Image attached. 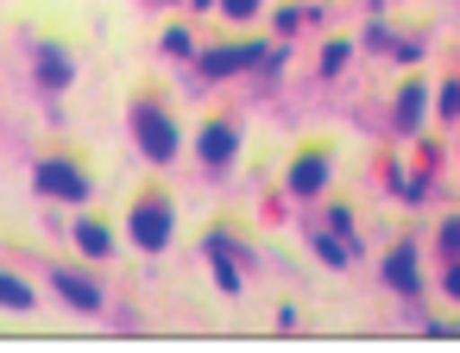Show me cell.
<instances>
[{
    "label": "cell",
    "mask_w": 460,
    "mask_h": 353,
    "mask_svg": "<svg viewBox=\"0 0 460 353\" xmlns=\"http://www.w3.org/2000/svg\"><path fill=\"white\" fill-rule=\"evenodd\" d=\"M133 139H139V152H146L152 164H171V158L183 152L177 120H171L164 108H152V101H133Z\"/></svg>",
    "instance_id": "obj_1"
},
{
    "label": "cell",
    "mask_w": 460,
    "mask_h": 353,
    "mask_svg": "<svg viewBox=\"0 0 460 353\" xmlns=\"http://www.w3.org/2000/svg\"><path fill=\"white\" fill-rule=\"evenodd\" d=\"M127 227H133V246H139V252H164L171 234H177V208H171L164 196H139Z\"/></svg>",
    "instance_id": "obj_2"
},
{
    "label": "cell",
    "mask_w": 460,
    "mask_h": 353,
    "mask_svg": "<svg viewBox=\"0 0 460 353\" xmlns=\"http://www.w3.org/2000/svg\"><path fill=\"white\" fill-rule=\"evenodd\" d=\"M32 183H39V196H51V202H89V177H83V164H70V158H39Z\"/></svg>",
    "instance_id": "obj_3"
},
{
    "label": "cell",
    "mask_w": 460,
    "mask_h": 353,
    "mask_svg": "<svg viewBox=\"0 0 460 353\" xmlns=\"http://www.w3.org/2000/svg\"><path fill=\"white\" fill-rule=\"evenodd\" d=\"M234 152H240V127H234V120H208V127L196 133V158H202V171H227Z\"/></svg>",
    "instance_id": "obj_4"
},
{
    "label": "cell",
    "mask_w": 460,
    "mask_h": 353,
    "mask_svg": "<svg viewBox=\"0 0 460 353\" xmlns=\"http://www.w3.org/2000/svg\"><path fill=\"white\" fill-rule=\"evenodd\" d=\"M51 290L70 303V309H83V315H95L102 309V290H95V278L89 271H70V265H51Z\"/></svg>",
    "instance_id": "obj_5"
},
{
    "label": "cell",
    "mask_w": 460,
    "mask_h": 353,
    "mask_svg": "<svg viewBox=\"0 0 460 353\" xmlns=\"http://www.w3.org/2000/svg\"><path fill=\"white\" fill-rule=\"evenodd\" d=\"M284 183H290V196H296V202L322 196V183H328V152H296V164L284 171Z\"/></svg>",
    "instance_id": "obj_6"
},
{
    "label": "cell",
    "mask_w": 460,
    "mask_h": 353,
    "mask_svg": "<svg viewBox=\"0 0 460 353\" xmlns=\"http://www.w3.org/2000/svg\"><path fill=\"white\" fill-rule=\"evenodd\" d=\"M259 51H265V45H221V51H202V76H208V83L240 76V70H252V64H259Z\"/></svg>",
    "instance_id": "obj_7"
},
{
    "label": "cell",
    "mask_w": 460,
    "mask_h": 353,
    "mask_svg": "<svg viewBox=\"0 0 460 353\" xmlns=\"http://www.w3.org/2000/svg\"><path fill=\"white\" fill-rule=\"evenodd\" d=\"M378 271H385V284H391L397 296H410V303H416V290H422V271H416V252H410V246H391Z\"/></svg>",
    "instance_id": "obj_8"
},
{
    "label": "cell",
    "mask_w": 460,
    "mask_h": 353,
    "mask_svg": "<svg viewBox=\"0 0 460 353\" xmlns=\"http://www.w3.org/2000/svg\"><path fill=\"white\" fill-rule=\"evenodd\" d=\"M391 120H397V133H416V127L429 120V89H422V83H403V89H397Z\"/></svg>",
    "instance_id": "obj_9"
},
{
    "label": "cell",
    "mask_w": 460,
    "mask_h": 353,
    "mask_svg": "<svg viewBox=\"0 0 460 353\" xmlns=\"http://www.w3.org/2000/svg\"><path fill=\"white\" fill-rule=\"evenodd\" d=\"M70 76H76L70 51H64V45H39V83H45V89H70Z\"/></svg>",
    "instance_id": "obj_10"
},
{
    "label": "cell",
    "mask_w": 460,
    "mask_h": 353,
    "mask_svg": "<svg viewBox=\"0 0 460 353\" xmlns=\"http://www.w3.org/2000/svg\"><path fill=\"white\" fill-rule=\"evenodd\" d=\"M76 246H83L89 259H114V227L95 221V215H83V221H76Z\"/></svg>",
    "instance_id": "obj_11"
},
{
    "label": "cell",
    "mask_w": 460,
    "mask_h": 353,
    "mask_svg": "<svg viewBox=\"0 0 460 353\" xmlns=\"http://www.w3.org/2000/svg\"><path fill=\"white\" fill-rule=\"evenodd\" d=\"M309 252H315L322 265H334V271H341V265H353V240H341V234H315V240H309Z\"/></svg>",
    "instance_id": "obj_12"
},
{
    "label": "cell",
    "mask_w": 460,
    "mask_h": 353,
    "mask_svg": "<svg viewBox=\"0 0 460 353\" xmlns=\"http://www.w3.org/2000/svg\"><path fill=\"white\" fill-rule=\"evenodd\" d=\"M202 252H208V271H215V284L234 296V290H240V265H234V252H221V246H202Z\"/></svg>",
    "instance_id": "obj_13"
},
{
    "label": "cell",
    "mask_w": 460,
    "mask_h": 353,
    "mask_svg": "<svg viewBox=\"0 0 460 353\" xmlns=\"http://www.w3.org/2000/svg\"><path fill=\"white\" fill-rule=\"evenodd\" d=\"M0 309H32V284L13 278V271H0Z\"/></svg>",
    "instance_id": "obj_14"
},
{
    "label": "cell",
    "mask_w": 460,
    "mask_h": 353,
    "mask_svg": "<svg viewBox=\"0 0 460 353\" xmlns=\"http://www.w3.org/2000/svg\"><path fill=\"white\" fill-rule=\"evenodd\" d=\"M347 57H353V45H347V39L322 45V76H341V70H347Z\"/></svg>",
    "instance_id": "obj_15"
},
{
    "label": "cell",
    "mask_w": 460,
    "mask_h": 353,
    "mask_svg": "<svg viewBox=\"0 0 460 353\" xmlns=\"http://www.w3.org/2000/svg\"><path fill=\"white\" fill-rule=\"evenodd\" d=\"M435 240H441V252H447V259H460V215H447Z\"/></svg>",
    "instance_id": "obj_16"
},
{
    "label": "cell",
    "mask_w": 460,
    "mask_h": 353,
    "mask_svg": "<svg viewBox=\"0 0 460 353\" xmlns=\"http://www.w3.org/2000/svg\"><path fill=\"white\" fill-rule=\"evenodd\" d=\"M190 51H196V45H190V32H183V26H171V32H164V57H190Z\"/></svg>",
    "instance_id": "obj_17"
},
{
    "label": "cell",
    "mask_w": 460,
    "mask_h": 353,
    "mask_svg": "<svg viewBox=\"0 0 460 353\" xmlns=\"http://www.w3.org/2000/svg\"><path fill=\"white\" fill-rule=\"evenodd\" d=\"M328 227H334L341 240H353V208H328ZM353 252H359V240H353Z\"/></svg>",
    "instance_id": "obj_18"
},
{
    "label": "cell",
    "mask_w": 460,
    "mask_h": 353,
    "mask_svg": "<svg viewBox=\"0 0 460 353\" xmlns=\"http://www.w3.org/2000/svg\"><path fill=\"white\" fill-rule=\"evenodd\" d=\"M435 108H441V114H447V120H460V83H447V89H441V95H435Z\"/></svg>",
    "instance_id": "obj_19"
},
{
    "label": "cell",
    "mask_w": 460,
    "mask_h": 353,
    "mask_svg": "<svg viewBox=\"0 0 460 353\" xmlns=\"http://www.w3.org/2000/svg\"><path fill=\"white\" fill-rule=\"evenodd\" d=\"M221 13H234V20H252V13H259V0H221Z\"/></svg>",
    "instance_id": "obj_20"
},
{
    "label": "cell",
    "mask_w": 460,
    "mask_h": 353,
    "mask_svg": "<svg viewBox=\"0 0 460 353\" xmlns=\"http://www.w3.org/2000/svg\"><path fill=\"white\" fill-rule=\"evenodd\" d=\"M441 290H447V296L460 303V259H447V278H441Z\"/></svg>",
    "instance_id": "obj_21"
},
{
    "label": "cell",
    "mask_w": 460,
    "mask_h": 353,
    "mask_svg": "<svg viewBox=\"0 0 460 353\" xmlns=\"http://www.w3.org/2000/svg\"><path fill=\"white\" fill-rule=\"evenodd\" d=\"M190 7H196V13H208V7H215V0H190Z\"/></svg>",
    "instance_id": "obj_22"
}]
</instances>
